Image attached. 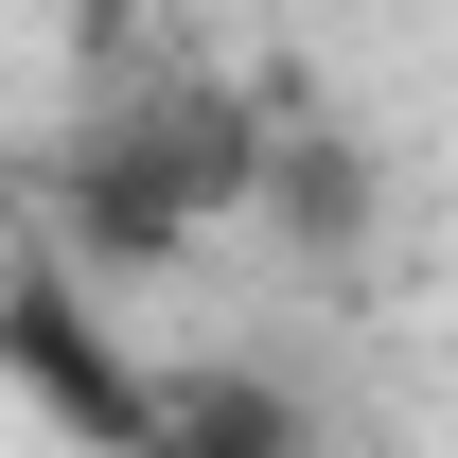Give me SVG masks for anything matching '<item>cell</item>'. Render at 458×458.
Wrapping results in <instances>:
<instances>
[{
  "mask_svg": "<svg viewBox=\"0 0 458 458\" xmlns=\"http://www.w3.org/2000/svg\"><path fill=\"white\" fill-rule=\"evenodd\" d=\"M229 194H265V123L229 106V89H159V106H123L89 159H71V212H89V247H123V265H159L176 229H212Z\"/></svg>",
  "mask_w": 458,
  "mask_h": 458,
  "instance_id": "6da1fadb",
  "label": "cell"
},
{
  "mask_svg": "<svg viewBox=\"0 0 458 458\" xmlns=\"http://www.w3.org/2000/svg\"><path fill=\"white\" fill-rule=\"evenodd\" d=\"M0 370H18V388L54 405L71 441H106V458H141V405H159V370H123V352L89 335V300H71L54 265H18V283H0Z\"/></svg>",
  "mask_w": 458,
  "mask_h": 458,
  "instance_id": "7a4b0ae2",
  "label": "cell"
},
{
  "mask_svg": "<svg viewBox=\"0 0 458 458\" xmlns=\"http://www.w3.org/2000/svg\"><path fill=\"white\" fill-rule=\"evenodd\" d=\"M141 458H300V405L265 388V370H159Z\"/></svg>",
  "mask_w": 458,
  "mask_h": 458,
  "instance_id": "3957f363",
  "label": "cell"
},
{
  "mask_svg": "<svg viewBox=\"0 0 458 458\" xmlns=\"http://www.w3.org/2000/svg\"><path fill=\"white\" fill-rule=\"evenodd\" d=\"M265 212H283L300 247H318V265H335L352 229H370V159H352L335 123H265Z\"/></svg>",
  "mask_w": 458,
  "mask_h": 458,
  "instance_id": "277c9868",
  "label": "cell"
}]
</instances>
